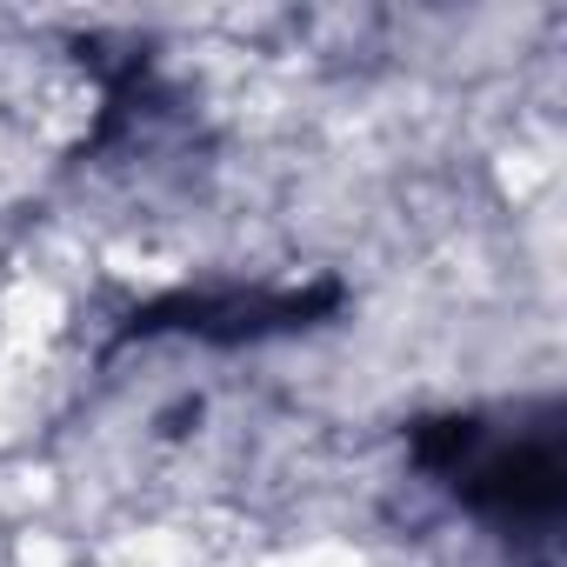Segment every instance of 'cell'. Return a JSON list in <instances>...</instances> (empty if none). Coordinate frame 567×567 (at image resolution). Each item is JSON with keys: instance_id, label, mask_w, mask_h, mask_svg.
<instances>
[{"instance_id": "6da1fadb", "label": "cell", "mask_w": 567, "mask_h": 567, "mask_svg": "<svg viewBox=\"0 0 567 567\" xmlns=\"http://www.w3.org/2000/svg\"><path fill=\"white\" fill-rule=\"evenodd\" d=\"M408 454L467 514L501 534H554L567 507V414L560 401L501 414H427L408 427Z\"/></svg>"}, {"instance_id": "7a4b0ae2", "label": "cell", "mask_w": 567, "mask_h": 567, "mask_svg": "<svg viewBox=\"0 0 567 567\" xmlns=\"http://www.w3.org/2000/svg\"><path fill=\"white\" fill-rule=\"evenodd\" d=\"M334 308H341V280H308V288H194V295H161V301L134 308L114 341L127 348V341L187 334L207 348H240V341H267V334H301V328L328 321Z\"/></svg>"}]
</instances>
